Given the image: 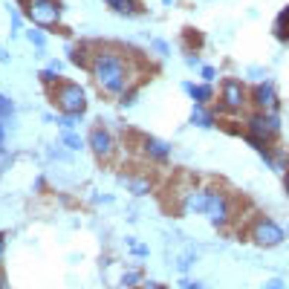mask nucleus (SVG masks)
I'll list each match as a JSON object with an SVG mask.
<instances>
[{
	"label": "nucleus",
	"instance_id": "f257e3e1",
	"mask_svg": "<svg viewBox=\"0 0 289 289\" xmlns=\"http://www.w3.org/2000/svg\"><path fill=\"white\" fill-rule=\"evenodd\" d=\"M93 75H96V81L104 93H121L127 84V64L116 52L102 50L93 58Z\"/></svg>",
	"mask_w": 289,
	"mask_h": 289
},
{
	"label": "nucleus",
	"instance_id": "f03ea898",
	"mask_svg": "<svg viewBox=\"0 0 289 289\" xmlns=\"http://www.w3.org/2000/svg\"><path fill=\"white\" fill-rule=\"evenodd\" d=\"M52 102L58 104L64 113H69V116H81L87 110V96L84 90L78 84H72V81H61V84L52 90Z\"/></svg>",
	"mask_w": 289,
	"mask_h": 289
},
{
	"label": "nucleus",
	"instance_id": "7ed1b4c3",
	"mask_svg": "<svg viewBox=\"0 0 289 289\" xmlns=\"http://www.w3.org/2000/svg\"><path fill=\"white\" fill-rule=\"evenodd\" d=\"M26 15L35 26H58L61 6L58 0H26Z\"/></svg>",
	"mask_w": 289,
	"mask_h": 289
},
{
	"label": "nucleus",
	"instance_id": "20e7f679",
	"mask_svg": "<svg viewBox=\"0 0 289 289\" xmlns=\"http://www.w3.org/2000/svg\"><path fill=\"white\" fill-rule=\"evenodd\" d=\"M246 127H249V133L257 139H263V142H269L281 133V121L275 113H255V116H249L246 121Z\"/></svg>",
	"mask_w": 289,
	"mask_h": 289
},
{
	"label": "nucleus",
	"instance_id": "39448f33",
	"mask_svg": "<svg viewBox=\"0 0 289 289\" xmlns=\"http://www.w3.org/2000/svg\"><path fill=\"white\" fill-rule=\"evenodd\" d=\"M252 240H255L257 246L272 249V246H278V243L284 240V229L272 220H257L255 229H252Z\"/></svg>",
	"mask_w": 289,
	"mask_h": 289
},
{
	"label": "nucleus",
	"instance_id": "423d86ee",
	"mask_svg": "<svg viewBox=\"0 0 289 289\" xmlns=\"http://www.w3.org/2000/svg\"><path fill=\"white\" fill-rule=\"evenodd\" d=\"M223 110H229V113H237L243 110V104H246V87L234 81V78H229V81H223Z\"/></svg>",
	"mask_w": 289,
	"mask_h": 289
},
{
	"label": "nucleus",
	"instance_id": "0eeeda50",
	"mask_svg": "<svg viewBox=\"0 0 289 289\" xmlns=\"http://www.w3.org/2000/svg\"><path fill=\"white\" fill-rule=\"evenodd\" d=\"M205 214L214 226H226L229 223V200L223 194H211L208 191V205H205Z\"/></svg>",
	"mask_w": 289,
	"mask_h": 289
},
{
	"label": "nucleus",
	"instance_id": "6e6552de",
	"mask_svg": "<svg viewBox=\"0 0 289 289\" xmlns=\"http://www.w3.org/2000/svg\"><path fill=\"white\" fill-rule=\"evenodd\" d=\"M252 102L260 107V113H275L278 110V96H275L272 84H257L252 93Z\"/></svg>",
	"mask_w": 289,
	"mask_h": 289
},
{
	"label": "nucleus",
	"instance_id": "1a4fd4ad",
	"mask_svg": "<svg viewBox=\"0 0 289 289\" xmlns=\"http://www.w3.org/2000/svg\"><path fill=\"white\" fill-rule=\"evenodd\" d=\"M90 145H93L96 156H102V159L113 153V139H110V133H107V130H102V127H96V130L90 133Z\"/></svg>",
	"mask_w": 289,
	"mask_h": 289
},
{
	"label": "nucleus",
	"instance_id": "9d476101",
	"mask_svg": "<svg viewBox=\"0 0 289 289\" xmlns=\"http://www.w3.org/2000/svg\"><path fill=\"white\" fill-rule=\"evenodd\" d=\"M205 205H208V191H194L185 200V211H191V214H205Z\"/></svg>",
	"mask_w": 289,
	"mask_h": 289
},
{
	"label": "nucleus",
	"instance_id": "9b49d317",
	"mask_svg": "<svg viewBox=\"0 0 289 289\" xmlns=\"http://www.w3.org/2000/svg\"><path fill=\"white\" fill-rule=\"evenodd\" d=\"M145 153L148 156H153V159H168V153H171V148L165 145V142H159V139H145Z\"/></svg>",
	"mask_w": 289,
	"mask_h": 289
},
{
	"label": "nucleus",
	"instance_id": "f8f14e48",
	"mask_svg": "<svg viewBox=\"0 0 289 289\" xmlns=\"http://www.w3.org/2000/svg\"><path fill=\"white\" fill-rule=\"evenodd\" d=\"M191 121L200 124V127H211V124H214V116H211L208 110H203V104H197L194 113H191Z\"/></svg>",
	"mask_w": 289,
	"mask_h": 289
},
{
	"label": "nucleus",
	"instance_id": "ddd939ff",
	"mask_svg": "<svg viewBox=\"0 0 289 289\" xmlns=\"http://www.w3.org/2000/svg\"><path fill=\"white\" fill-rule=\"evenodd\" d=\"M185 90L188 93H191V99H194V102L197 104H205L208 102V99H211V87H194V84H185Z\"/></svg>",
	"mask_w": 289,
	"mask_h": 289
},
{
	"label": "nucleus",
	"instance_id": "4468645a",
	"mask_svg": "<svg viewBox=\"0 0 289 289\" xmlns=\"http://www.w3.org/2000/svg\"><path fill=\"white\" fill-rule=\"evenodd\" d=\"M107 3H110L116 12H124V15H133V12H136V3H133V0H107Z\"/></svg>",
	"mask_w": 289,
	"mask_h": 289
},
{
	"label": "nucleus",
	"instance_id": "2eb2a0df",
	"mask_svg": "<svg viewBox=\"0 0 289 289\" xmlns=\"http://www.w3.org/2000/svg\"><path fill=\"white\" fill-rule=\"evenodd\" d=\"M124 182H127V188H130L133 194H148V191H151V182H148V179H124Z\"/></svg>",
	"mask_w": 289,
	"mask_h": 289
},
{
	"label": "nucleus",
	"instance_id": "dca6fc26",
	"mask_svg": "<svg viewBox=\"0 0 289 289\" xmlns=\"http://www.w3.org/2000/svg\"><path fill=\"white\" fill-rule=\"evenodd\" d=\"M26 38L32 41L38 50H44V47H47V35L41 32V29H29V32H26Z\"/></svg>",
	"mask_w": 289,
	"mask_h": 289
},
{
	"label": "nucleus",
	"instance_id": "f3484780",
	"mask_svg": "<svg viewBox=\"0 0 289 289\" xmlns=\"http://www.w3.org/2000/svg\"><path fill=\"white\" fill-rule=\"evenodd\" d=\"M12 113H15V102L6 99V96H0V119H9Z\"/></svg>",
	"mask_w": 289,
	"mask_h": 289
},
{
	"label": "nucleus",
	"instance_id": "a211bd4d",
	"mask_svg": "<svg viewBox=\"0 0 289 289\" xmlns=\"http://www.w3.org/2000/svg\"><path fill=\"white\" fill-rule=\"evenodd\" d=\"M61 142H64V145H67L69 151H81V139L75 136V133H72V130H67V133H64V139H61Z\"/></svg>",
	"mask_w": 289,
	"mask_h": 289
},
{
	"label": "nucleus",
	"instance_id": "6ab92c4d",
	"mask_svg": "<svg viewBox=\"0 0 289 289\" xmlns=\"http://www.w3.org/2000/svg\"><path fill=\"white\" fill-rule=\"evenodd\" d=\"M139 281H142V275H139L136 269H133V272H124V275H121V287H136Z\"/></svg>",
	"mask_w": 289,
	"mask_h": 289
},
{
	"label": "nucleus",
	"instance_id": "aec40b11",
	"mask_svg": "<svg viewBox=\"0 0 289 289\" xmlns=\"http://www.w3.org/2000/svg\"><path fill=\"white\" fill-rule=\"evenodd\" d=\"M69 61H72V64H81V67H84V64H87V61H84V52H81V50H75V47H69Z\"/></svg>",
	"mask_w": 289,
	"mask_h": 289
},
{
	"label": "nucleus",
	"instance_id": "412c9836",
	"mask_svg": "<svg viewBox=\"0 0 289 289\" xmlns=\"http://www.w3.org/2000/svg\"><path fill=\"white\" fill-rule=\"evenodd\" d=\"M9 15H12V35H17V29H20V12H17L15 6H9Z\"/></svg>",
	"mask_w": 289,
	"mask_h": 289
},
{
	"label": "nucleus",
	"instance_id": "4be33fe9",
	"mask_svg": "<svg viewBox=\"0 0 289 289\" xmlns=\"http://www.w3.org/2000/svg\"><path fill=\"white\" fill-rule=\"evenodd\" d=\"M58 124H61L64 130H72V127H75V116H69V113H64V116L58 119Z\"/></svg>",
	"mask_w": 289,
	"mask_h": 289
},
{
	"label": "nucleus",
	"instance_id": "5701e85b",
	"mask_svg": "<svg viewBox=\"0 0 289 289\" xmlns=\"http://www.w3.org/2000/svg\"><path fill=\"white\" fill-rule=\"evenodd\" d=\"M191 263H194V255H182L179 260H176V269H179V272H185Z\"/></svg>",
	"mask_w": 289,
	"mask_h": 289
},
{
	"label": "nucleus",
	"instance_id": "b1692460",
	"mask_svg": "<svg viewBox=\"0 0 289 289\" xmlns=\"http://www.w3.org/2000/svg\"><path fill=\"white\" fill-rule=\"evenodd\" d=\"M41 81H44V84H52V81H58V72H52V69L47 67L44 72H41Z\"/></svg>",
	"mask_w": 289,
	"mask_h": 289
},
{
	"label": "nucleus",
	"instance_id": "393cba45",
	"mask_svg": "<svg viewBox=\"0 0 289 289\" xmlns=\"http://www.w3.org/2000/svg\"><path fill=\"white\" fill-rule=\"evenodd\" d=\"M133 102H136V90H130V93H124V96H121V107H130Z\"/></svg>",
	"mask_w": 289,
	"mask_h": 289
},
{
	"label": "nucleus",
	"instance_id": "a878e982",
	"mask_svg": "<svg viewBox=\"0 0 289 289\" xmlns=\"http://www.w3.org/2000/svg\"><path fill=\"white\" fill-rule=\"evenodd\" d=\"M287 23H289V6L284 9V12H281V17H278V32H281V29H284Z\"/></svg>",
	"mask_w": 289,
	"mask_h": 289
},
{
	"label": "nucleus",
	"instance_id": "bb28decb",
	"mask_svg": "<svg viewBox=\"0 0 289 289\" xmlns=\"http://www.w3.org/2000/svg\"><path fill=\"white\" fill-rule=\"evenodd\" d=\"M179 284H182V289H203V284H200V281H188V278H182Z\"/></svg>",
	"mask_w": 289,
	"mask_h": 289
},
{
	"label": "nucleus",
	"instance_id": "cd10ccee",
	"mask_svg": "<svg viewBox=\"0 0 289 289\" xmlns=\"http://www.w3.org/2000/svg\"><path fill=\"white\" fill-rule=\"evenodd\" d=\"M263 289H284V281L272 278V281H266V284H263Z\"/></svg>",
	"mask_w": 289,
	"mask_h": 289
},
{
	"label": "nucleus",
	"instance_id": "c85d7f7f",
	"mask_svg": "<svg viewBox=\"0 0 289 289\" xmlns=\"http://www.w3.org/2000/svg\"><path fill=\"white\" fill-rule=\"evenodd\" d=\"M203 78H205V81H214V78H217L214 67H203Z\"/></svg>",
	"mask_w": 289,
	"mask_h": 289
},
{
	"label": "nucleus",
	"instance_id": "c756f323",
	"mask_svg": "<svg viewBox=\"0 0 289 289\" xmlns=\"http://www.w3.org/2000/svg\"><path fill=\"white\" fill-rule=\"evenodd\" d=\"M153 50H159L165 55V52H168V44H165V41H153Z\"/></svg>",
	"mask_w": 289,
	"mask_h": 289
},
{
	"label": "nucleus",
	"instance_id": "7c9ffc66",
	"mask_svg": "<svg viewBox=\"0 0 289 289\" xmlns=\"http://www.w3.org/2000/svg\"><path fill=\"white\" fill-rule=\"evenodd\" d=\"M142 289H165V287H162V284H156V281H145Z\"/></svg>",
	"mask_w": 289,
	"mask_h": 289
},
{
	"label": "nucleus",
	"instance_id": "2f4dec72",
	"mask_svg": "<svg viewBox=\"0 0 289 289\" xmlns=\"http://www.w3.org/2000/svg\"><path fill=\"white\" fill-rule=\"evenodd\" d=\"M50 69H52V72H61V69H64V64L55 58V61H50Z\"/></svg>",
	"mask_w": 289,
	"mask_h": 289
},
{
	"label": "nucleus",
	"instance_id": "473e14b6",
	"mask_svg": "<svg viewBox=\"0 0 289 289\" xmlns=\"http://www.w3.org/2000/svg\"><path fill=\"white\" fill-rule=\"evenodd\" d=\"M6 61H9V52H6V50H0V64H6Z\"/></svg>",
	"mask_w": 289,
	"mask_h": 289
},
{
	"label": "nucleus",
	"instance_id": "72a5a7b5",
	"mask_svg": "<svg viewBox=\"0 0 289 289\" xmlns=\"http://www.w3.org/2000/svg\"><path fill=\"white\" fill-rule=\"evenodd\" d=\"M0 148H3V124H0Z\"/></svg>",
	"mask_w": 289,
	"mask_h": 289
},
{
	"label": "nucleus",
	"instance_id": "f704fd0d",
	"mask_svg": "<svg viewBox=\"0 0 289 289\" xmlns=\"http://www.w3.org/2000/svg\"><path fill=\"white\" fill-rule=\"evenodd\" d=\"M0 257H3V234H0Z\"/></svg>",
	"mask_w": 289,
	"mask_h": 289
},
{
	"label": "nucleus",
	"instance_id": "c9c22d12",
	"mask_svg": "<svg viewBox=\"0 0 289 289\" xmlns=\"http://www.w3.org/2000/svg\"><path fill=\"white\" fill-rule=\"evenodd\" d=\"M287 194H289V173H287Z\"/></svg>",
	"mask_w": 289,
	"mask_h": 289
},
{
	"label": "nucleus",
	"instance_id": "e433bc0d",
	"mask_svg": "<svg viewBox=\"0 0 289 289\" xmlns=\"http://www.w3.org/2000/svg\"><path fill=\"white\" fill-rule=\"evenodd\" d=\"M162 3H165V6H171V3H173V0H162Z\"/></svg>",
	"mask_w": 289,
	"mask_h": 289
},
{
	"label": "nucleus",
	"instance_id": "4c0bfd02",
	"mask_svg": "<svg viewBox=\"0 0 289 289\" xmlns=\"http://www.w3.org/2000/svg\"><path fill=\"white\" fill-rule=\"evenodd\" d=\"M0 287H3V275H0Z\"/></svg>",
	"mask_w": 289,
	"mask_h": 289
}]
</instances>
